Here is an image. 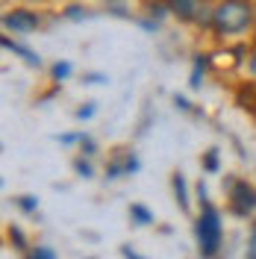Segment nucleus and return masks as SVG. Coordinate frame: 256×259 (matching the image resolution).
<instances>
[{
  "mask_svg": "<svg viewBox=\"0 0 256 259\" xmlns=\"http://www.w3.org/2000/svg\"><path fill=\"white\" fill-rule=\"evenodd\" d=\"M124 256H127V259H142V256H136V253H133L130 247H124Z\"/></svg>",
  "mask_w": 256,
  "mask_h": 259,
  "instance_id": "2eb2a0df",
  "label": "nucleus"
},
{
  "mask_svg": "<svg viewBox=\"0 0 256 259\" xmlns=\"http://www.w3.org/2000/svg\"><path fill=\"white\" fill-rule=\"evenodd\" d=\"M38 24H41L38 15L30 12V9H12L9 15H3V27L6 30H15V32H32Z\"/></svg>",
  "mask_w": 256,
  "mask_h": 259,
  "instance_id": "39448f33",
  "label": "nucleus"
},
{
  "mask_svg": "<svg viewBox=\"0 0 256 259\" xmlns=\"http://www.w3.org/2000/svg\"><path fill=\"white\" fill-rule=\"evenodd\" d=\"M230 200H233V209L239 212V215H247V212L256 209V189L247 186L244 180H236L233 192H230Z\"/></svg>",
  "mask_w": 256,
  "mask_h": 259,
  "instance_id": "20e7f679",
  "label": "nucleus"
},
{
  "mask_svg": "<svg viewBox=\"0 0 256 259\" xmlns=\"http://www.w3.org/2000/svg\"><path fill=\"white\" fill-rule=\"evenodd\" d=\"M206 168H209V171H215V168H218V159H215V150H209V153H206Z\"/></svg>",
  "mask_w": 256,
  "mask_h": 259,
  "instance_id": "9d476101",
  "label": "nucleus"
},
{
  "mask_svg": "<svg viewBox=\"0 0 256 259\" xmlns=\"http://www.w3.org/2000/svg\"><path fill=\"white\" fill-rule=\"evenodd\" d=\"M256 21L253 0H218L212 6V30L215 35H239L250 30Z\"/></svg>",
  "mask_w": 256,
  "mask_h": 259,
  "instance_id": "f257e3e1",
  "label": "nucleus"
},
{
  "mask_svg": "<svg viewBox=\"0 0 256 259\" xmlns=\"http://www.w3.org/2000/svg\"><path fill=\"white\" fill-rule=\"evenodd\" d=\"M247 259H256V230H253V242H250V256Z\"/></svg>",
  "mask_w": 256,
  "mask_h": 259,
  "instance_id": "ddd939ff",
  "label": "nucleus"
},
{
  "mask_svg": "<svg viewBox=\"0 0 256 259\" xmlns=\"http://www.w3.org/2000/svg\"><path fill=\"white\" fill-rule=\"evenodd\" d=\"M21 206H24V209H32L35 203H32V197H21Z\"/></svg>",
  "mask_w": 256,
  "mask_h": 259,
  "instance_id": "f8f14e48",
  "label": "nucleus"
},
{
  "mask_svg": "<svg viewBox=\"0 0 256 259\" xmlns=\"http://www.w3.org/2000/svg\"><path fill=\"white\" fill-rule=\"evenodd\" d=\"M247 71H250V77H256V50L247 56Z\"/></svg>",
  "mask_w": 256,
  "mask_h": 259,
  "instance_id": "9b49d317",
  "label": "nucleus"
},
{
  "mask_svg": "<svg viewBox=\"0 0 256 259\" xmlns=\"http://www.w3.org/2000/svg\"><path fill=\"white\" fill-rule=\"evenodd\" d=\"M165 6L180 21H194V24L212 27V9H209L203 0H165Z\"/></svg>",
  "mask_w": 256,
  "mask_h": 259,
  "instance_id": "7ed1b4c3",
  "label": "nucleus"
},
{
  "mask_svg": "<svg viewBox=\"0 0 256 259\" xmlns=\"http://www.w3.org/2000/svg\"><path fill=\"white\" fill-rule=\"evenodd\" d=\"M106 3H109V0H106Z\"/></svg>",
  "mask_w": 256,
  "mask_h": 259,
  "instance_id": "dca6fc26",
  "label": "nucleus"
},
{
  "mask_svg": "<svg viewBox=\"0 0 256 259\" xmlns=\"http://www.w3.org/2000/svg\"><path fill=\"white\" fill-rule=\"evenodd\" d=\"M174 192H177V197H180V203H183V206H189V197H186V183H183V177H180V174L174 177Z\"/></svg>",
  "mask_w": 256,
  "mask_h": 259,
  "instance_id": "423d86ee",
  "label": "nucleus"
},
{
  "mask_svg": "<svg viewBox=\"0 0 256 259\" xmlns=\"http://www.w3.org/2000/svg\"><path fill=\"white\" fill-rule=\"evenodd\" d=\"M253 6H256V3H253Z\"/></svg>",
  "mask_w": 256,
  "mask_h": 259,
  "instance_id": "f3484780",
  "label": "nucleus"
},
{
  "mask_svg": "<svg viewBox=\"0 0 256 259\" xmlns=\"http://www.w3.org/2000/svg\"><path fill=\"white\" fill-rule=\"evenodd\" d=\"M92 112H95V109H92V106H86V109H80V112H77V115H80V118H89V115H92Z\"/></svg>",
  "mask_w": 256,
  "mask_h": 259,
  "instance_id": "4468645a",
  "label": "nucleus"
},
{
  "mask_svg": "<svg viewBox=\"0 0 256 259\" xmlns=\"http://www.w3.org/2000/svg\"><path fill=\"white\" fill-rule=\"evenodd\" d=\"M200 74H203V59H197V62H194V71H192V89H197V85H200Z\"/></svg>",
  "mask_w": 256,
  "mask_h": 259,
  "instance_id": "6e6552de",
  "label": "nucleus"
},
{
  "mask_svg": "<svg viewBox=\"0 0 256 259\" xmlns=\"http://www.w3.org/2000/svg\"><path fill=\"white\" fill-rule=\"evenodd\" d=\"M197 242H200V253L203 256H215L218 247H221V221H218V212L212 206H203V215L197 218Z\"/></svg>",
  "mask_w": 256,
  "mask_h": 259,
  "instance_id": "f03ea898",
  "label": "nucleus"
},
{
  "mask_svg": "<svg viewBox=\"0 0 256 259\" xmlns=\"http://www.w3.org/2000/svg\"><path fill=\"white\" fill-rule=\"evenodd\" d=\"M68 71H71L68 65H56V68H53V77H56V80H62V77H68Z\"/></svg>",
  "mask_w": 256,
  "mask_h": 259,
  "instance_id": "1a4fd4ad",
  "label": "nucleus"
},
{
  "mask_svg": "<svg viewBox=\"0 0 256 259\" xmlns=\"http://www.w3.org/2000/svg\"><path fill=\"white\" fill-rule=\"evenodd\" d=\"M130 212H133V215H136V218H139L142 224H150V221H153V215L144 209V206H130Z\"/></svg>",
  "mask_w": 256,
  "mask_h": 259,
  "instance_id": "0eeeda50",
  "label": "nucleus"
}]
</instances>
